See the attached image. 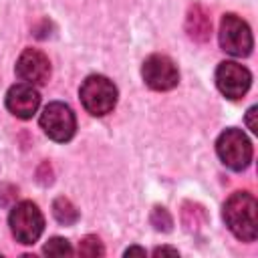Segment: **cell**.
Listing matches in <instances>:
<instances>
[{
    "mask_svg": "<svg viewBox=\"0 0 258 258\" xmlns=\"http://www.w3.org/2000/svg\"><path fill=\"white\" fill-rule=\"evenodd\" d=\"M254 115H256V107H250V109H248V115H246V123H248V127H250L252 133L258 131V127H256V123H254Z\"/></svg>",
    "mask_w": 258,
    "mask_h": 258,
    "instance_id": "cell-16",
    "label": "cell"
},
{
    "mask_svg": "<svg viewBox=\"0 0 258 258\" xmlns=\"http://www.w3.org/2000/svg\"><path fill=\"white\" fill-rule=\"evenodd\" d=\"M44 254L46 256H71L73 254V248H71L69 240L54 236V238H50L44 244Z\"/></svg>",
    "mask_w": 258,
    "mask_h": 258,
    "instance_id": "cell-13",
    "label": "cell"
},
{
    "mask_svg": "<svg viewBox=\"0 0 258 258\" xmlns=\"http://www.w3.org/2000/svg\"><path fill=\"white\" fill-rule=\"evenodd\" d=\"M8 224H10V232L16 238V242L26 244V246L34 244L44 230L42 212L38 210L36 204L28 202V200L12 206L10 216H8Z\"/></svg>",
    "mask_w": 258,
    "mask_h": 258,
    "instance_id": "cell-4",
    "label": "cell"
},
{
    "mask_svg": "<svg viewBox=\"0 0 258 258\" xmlns=\"http://www.w3.org/2000/svg\"><path fill=\"white\" fill-rule=\"evenodd\" d=\"M79 254L81 256H103L105 254V248L101 244V240L97 236H85L79 244Z\"/></svg>",
    "mask_w": 258,
    "mask_h": 258,
    "instance_id": "cell-14",
    "label": "cell"
},
{
    "mask_svg": "<svg viewBox=\"0 0 258 258\" xmlns=\"http://www.w3.org/2000/svg\"><path fill=\"white\" fill-rule=\"evenodd\" d=\"M216 153L220 161L232 171H242L252 159V143L242 129H226L216 141Z\"/></svg>",
    "mask_w": 258,
    "mask_h": 258,
    "instance_id": "cell-3",
    "label": "cell"
},
{
    "mask_svg": "<svg viewBox=\"0 0 258 258\" xmlns=\"http://www.w3.org/2000/svg\"><path fill=\"white\" fill-rule=\"evenodd\" d=\"M40 105L38 91L28 83H16L6 93V109L18 119H30Z\"/></svg>",
    "mask_w": 258,
    "mask_h": 258,
    "instance_id": "cell-10",
    "label": "cell"
},
{
    "mask_svg": "<svg viewBox=\"0 0 258 258\" xmlns=\"http://www.w3.org/2000/svg\"><path fill=\"white\" fill-rule=\"evenodd\" d=\"M161 220H163V232H167L171 228V216L167 214L165 208H155L151 214V224L155 226V230H161Z\"/></svg>",
    "mask_w": 258,
    "mask_h": 258,
    "instance_id": "cell-15",
    "label": "cell"
},
{
    "mask_svg": "<svg viewBox=\"0 0 258 258\" xmlns=\"http://www.w3.org/2000/svg\"><path fill=\"white\" fill-rule=\"evenodd\" d=\"M40 127L48 139L56 143H64L73 139L75 129H77V119H75L73 109L67 103L52 101L40 113Z\"/></svg>",
    "mask_w": 258,
    "mask_h": 258,
    "instance_id": "cell-5",
    "label": "cell"
},
{
    "mask_svg": "<svg viewBox=\"0 0 258 258\" xmlns=\"http://www.w3.org/2000/svg\"><path fill=\"white\" fill-rule=\"evenodd\" d=\"M185 32L196 42H206L212 34V20L202 4H191L185 16Z\"/></svg>",
    "mask_w": 258,
    "mask_h": 258,
    "instance_id": "cell-11",
    "label": "cell"
},
{
    "mask_svg": "<svg viewBox=\"0 0 258 258\" xmlns=\"http://www.w3.org/2000/svg\"><path fill=\"white\" fill-rule=\"evenodd\" d=\"M125 254H127V256H129V254H141V256H145V250H143V248H129Z\"/></svg>",
    "mask_w": 258,
    "mask_h": 258,
    "instance_id": "cell-18",
    "label": "cell"
},
{
    "mask_svg": "<svg viewBox=\"0 0 258 258\" xmlns=\"http://www.w3.org/2000/svg\"><path fill=\"white\" fill-rule=\"evenodd\" d=\"M250 83H252L250 71L234 60H224L216 69V85L220 93L232 101L244 97L246 91L250 89Z\"/></svg>",
    "mask_w": 258,
    "mask_h": 258,
    "instance_id": "cell-8",
    "label": "cell"
},
{
    "mask_svg": "<svg viewBox=\"0 0 258 258\" xmlns=\"http://www.w3.org/2000/svg\"><path fill=\"white\" fill-rule=\"evenodd\" d=\"M141 77L145 85L153 91H169L179 83V73L175 62L165 54H151L143 60Z\"/></svg>",
    "mask_w": 258,
    "mask_h": 258,
    "instance_id": "cell-7",
    "label": "cell"
},
{
    "mask_svg": "<svg viewBox=\"0 0 258 258\" xmlns=\"http://www.w3.org/2000/svg\"><path fill=\"white\" fill-rule=\"evenodd\" d=\"M153 254H155V256H159V254H171V256H177V250H175V248H165V246H163V248H155Z\"/></svg>",
    "mask_w": 258,
    "mask_h": 258,
    "instance_id": "cell-17",
    "label": "cell"
},
{
    "mask_svg": "<svg viewBox=\"0 0 258 258\" xmlns=\"http://www.w3.org/2000/svg\"><path fill=\"white\" fill-rule=\"evenodd\" d=\"M79 97L87 113L95 117H103L111 113L113 107L117 105V87L113 85V81H109L103 75H91L83 81L79 89Z\"/></svg>",
    "mask_w": 258,
    "mask_h": 258,
    "instance_id": "cell-2",
    "label": "cell"
},
{
    "mask_svg": "<svg viewBox=\"0 0 258 258\" xmlns=\"http://www.w3.org/2000/svg\"><path fill=\"white\" fill-rule=\"evenodd\" d=\"M16 77L28 85H44L50 79V60L38 48H26L16 60Z\"/></svg>",
    "mask_w": 258,
    "mask_h": 258,
    "instance_id": "cell-9",
    "label": "cell"
},
{
    "mask_svg": "<svg viewBox=\"0 0 258 258\" xmlns=\"http://www.w3.org/2000/svg\"><path fill=\"white\" fill-rule=\"evenodd\" d=\"M220 46L232 56H248L252 52L254 40L250 26L236 14H224L220 20Z\"/></svg>",
    "mask_w": 258,
    "mask_h": 258,
    "instance_id": "cell-6",
    "label": "cell"
},
{
    "mask_svg": "<svg viewBox=\"0 0 258 258\" xmlns=\"http://www.w3.org/2000/svg\"><path fill=\"white\" fill-rule=\"evenodd\" d=\"M52 214H54L56 222H60L64 226H73L79 220V210L67 198H56L52 202Z\"/></svg>",
    "mask_w": 258,
    "mask_h": 258,
    "instance_id": "cell-12",
    "label": "cell"
},
{
    "mask_svg": "<svg viewBox=\"0 0 258 258\" xmlns=\"http://www.w3.org/2000/svg\"><path fill=\"white\" fill-rule=\"evenodd\" d=\"M258 206L252 194L234 191L224 204V222L242 242H254L258 234Z\"/></svg>",
    "mask_w": 258,
    "mask_h": 258,
    "instance_id": "cell-1",
    "label": "cell"
}]
</instances>
